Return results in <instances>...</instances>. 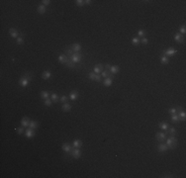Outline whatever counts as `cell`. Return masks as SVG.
<instances>
[{
    "mask_svg": "<svg viewBox=\"0 0 186 178\" xmlns=\"http://www.w3.org/2000/svg\"><path fill=\"white\" fill-rule=\"evenodd\" d=\"M41 98L43 100H46L48 98H50V93L48 91H42L41 92Z\"/></svg>",
    "mask_w": 186,
    "mask_h": 178,
    "instance_id": "obj_31",
    "label": "cell"
},
{
    "mask_svg": "<svg viewBox=\"0 0 186 178\" xmlns=\"http://www.w3.org/2000/svg\"><path fill=\"white\" fill-rule=\"evenodd\" d=\"M141 43L143 45H148L149 44V39L148 38H142L141 39Z\"/></svg>",
    "mask_w": 186,
    "mask_h": 178,
    "instance_id": "obj_44",
    "label": "cell"
},
{
    "mask_svg": "<svg viewBox=\"0 0 186 178\" xmlns=\"http://www.w3.org/2000/svg\"><path fill=\"white\" fill-rule=\"evenodd\" d=\"M174 40H175V42H176L177 44H182V43H184V37H183V35H181L180 33H176V34H175Z\"/></svg>",
    "mask_w": 186,
    "mask_h": 178,
    "instance_id": "obj_7",
    "label": "cell"
},
{
    "mask_svg": "<svg viewBox=\"0 0 186 178\" xmlns=\"http://www.w3.org/2000/svg\"><path fill=\"white\" fill-rule=\"evenodd\" d=\"M37 11H38V13H40V14H45V13L47 12V7L44 6L43 4H42V5H39L38 8H37Z\"/></svg>",
    "mask_w": 186,
    "mask_h": 178,
    "instance_id": "obj_23",
    "label": "cell"
},
{
    "mask_svg": "<svg viewBox=\"0 0 186 178\" xmlns=\"http://www.w3.org/2000/svg\"><path fill=\"white\" fill-rule=\"evenodd\" d=\"M91 3H92L91 0H85V5H89V4H91Z\"/></svg>",
    "mask_w": 186,
    "mask_h": 178,
    "instance_id": "obj_47",
    "label": "cell"
},
{
    "mask_svg": "<svg viewBox=\"0 0 186 178\" xmlns=\"http://www.w3.org/2000/svg\"><path fill=\"white\" fill-rule=\"evenodd\" d=\"M50 100L53 101L54 103H57V102H58V100H59V96L57 95V93H53L50 95Z\"/></svg>",
    "mask_w": 186,
    "mask_h": 178,
    "instance_id": "obj_28",
    "label": "cell"
},
{
    "mask_svg": "<svg viewBox=\"0 0 186 178\" xmlns=\"http://www.w3.org/2000/svg\"><path fill=\"white\" fill-rule=\"evenodd\" d=\"M38 126H39L38 122H36V121H31V122H30V125H29V128H30V129H33V130H36V129L38 128Z\"/></svg>",
    "mask_w": 186,
    "mask_h": 178,
    "instance_id": "obj_30",
    "label": "cell"
},
{
    "mask_svg": "<svg viewBox=\"0 0 186 178\" xmlns=\"http://www.w3.org/2000/svg\"><path fill=\"white\" fill-rule=\"evenodd\" d=\"M70 48L72 50H73V53H79L81 50V46L79 44H72L70 46Z\"/></svg>",
    "mask_w": 186,
    "mask_h": 178,
    "instance_id": "obj_16",
    "label": "cell"
},
{
    "mask_svg": "<svg viewBox=\"0 0 186 178\" xmlns=\"http://www.w3.org/2000/svg\"><path fill=\"white\" fill-rule=\"evenodd\" d=\"M75 4H76L77 6H79V7H82V6L85 5V0H76Z\"/></svg>",
    "mask_w": 186,
    "mask_h": 178,
    "instance_id": "obj_38",
    "label": "cell"
},
{
    "mask_svg": "<svg viewBox=\"0 0 186 178\" xmlns=\"http://www.w3.org/2000/svg\"><path fill=\"white\" fill-rule=\"evenodd\" d=\"M181 110V108L180 107H176V108H170L169 110H168V113L170 114V115H174V114H177L179 111Z\"/></svg>",
    "mask_w": 186,
    "mask_h": 178,
    "instance_id": "obj_27",
    "label": "cell"
},
{
    "mask_svg": "<svg viewBox=\"0 0 186 178\" xmlns=\"http://www.w3.org/2000/svg\"><path fill=\"white\" fill-rule=\"evenodd\" d=\"M144 35H146V31L144 30H139L138 31V36L141 38H144Z\"/></svg>",
    "mask_w": 186,
    "mask_h": 178,
    "instance_id": "obj_39",
    "label": "cell"
},
{
    "mask_svg": "<svg viewBox=\"0 0 186 178\" xmlns=\"http://www.w3.org/2000/svg\"><path fill=\"white\" fill-rule=\"evenodd\" d=\"M65 65H66L67 67H70V68H74V67H75V64H74L73 61H71L70 58H69V60L65 64Z\"/></svg>",
    "mask_w": 186,
    "mask_h": 178,
    "instance_id": "obj_35",
    "label": "cell"
},
{
    "mask_svg": "<svg viewBox=\"0 0 186 178\" xmlns=\"http://www.w3.org/2000/svg\"><path fill=\"white\" fill-rule=\"evenodd\" d=\"M165 133H166L167 135H175V134H176V130H175V128L171 127V128H168L167 131H165Z\"/></svg>",
    "mask_w": 186,
    "mask_h": 178,
    "instance_id": "obj_29",
    "label": "cell"
},
{
    "mask_svg": "<svg viewBox=\"0 0 186 178\" xmlns=\"http://www.w3.org/2000/svg\"><path fill=\"white\" fill-rule=\"evenodd\" d=\"M158 128L161 130V131H167V129L169 128V125L167 123H164V122H161L158 124Z\"/></svg>",
    "mask_w": 186,
    "mask_h": 178,
    "instance_id": "obj_20",
    "label": "cell"
},
{
    "mask_svg": "<svg viewBox=\"0 0 186 178\" xmlns=\"http://www.w3.org/2000/svg\"><path fill=\"white\" fill-rule=\"evenodd\" d=\"M17 44H18V45H23V44H24V39H23V37L17 38Z\"/></svg>",
    "mask_w": 186,
    "mask_h": 178,
    "instance_id": "obj_43",
    "label": "cell"
},
{
    "mask_svg": "<svg viewBox=\"0 0 186 178\" xmlns=\"http://www.w3.org/2000/svg\"><path fill=\"white\" fill-rule=\"evenodd\" d=\"M78 95H79V94H78V92L77 91H71V93L69 94V99L70 100H72V101H75L77 98H78Z\"/></svg>",
    "mask_w": 186,
    "mask_h": 178,
    "instance_id": "obj_21",
    "label": "cell"
},
{
    "mask_svg": "<svg viewBox=\"0 0 186 178\" xmlns=\"http://www.w3.org/2000/svg\"><path fill=\"white\" fill-rule=\"evenodd\" d=\"M163 177H173V175H166V176H163Z\"/></svg>",
    "mask_w": 186,
    "mask_h": 178,
    "instance_id": "obj_49",
    "label": "cell"
},
{
    "mask_svg": "<svg viewBox=\"0 0 186 178\" xmlns=\"http://www.w3.org/2000/svg\"><path fill=\"white\" fill-rule=\"evenodd\" d=\"M179 33L181 34V35H185V33H186V28H185V26L183 25V26H181L180 28H179Z\"/></svg>",
    "mask_w": 186,
    "mask_h": 178,
    "instance_id": "obj_41",
    "label": "cell"
},
{
    "mask_svg": "<svg viewBox=\"0 0 186 178\" xmlns=\"http://www.w3.org/2000/svg\"><path fill=\"white\" fill-rule=\"evenodd\" d=\"M157 150H158L159 152H165V151H167V150H168V148H167L166 143L160 142V143L157 145Z\"/></svg>",
    "mask_w": 186,
    "mask_h": 178,
    "instance_id": "obj_9",
    "label": "cell"
},
{
    "mask_svg": "<svg viewBox=\"0 0 186 178\" xmlns=\"http://www.w3.org/2000/svg\"><path fill=\"white\" fill-rule=\"evenodd\" d=\"M110 66H111L110 64H106V65H105V68H106L107 70H109V69H110Z\"/></svg>",
    "mask_w": 186,
    "mask_h": 178,
    "instance_id": "obj_48",
    "label": "cell"
},
{
    "mask_svg": "<svg viewBox=\"0 0 186 178\" xmlns=\"http://www.w3.org/2000/svg\"><path fill=\"white\" fill-rule=\"evenodd\" d=\"M50 76H51V72H50V70H45V71L42 73V77H43V79H45V80L50 79Z\"/></svg>",
    "mask_w": 186,
    "mask_h": 178,
    "instance_id": "obj_22",
    "label": "cell"
},
{
    "mask_svg": "<svg viewBox=\"0 0 186 178\" xmlns=\"http://www.w3.org/2000/svg\"><path fill=\"white\" fill-rule=\"evenodd\" d=\"M61 110H63L64 112H68L71 110V104L69 103H64L63 105H61Z\"/></svg>",
    "mask_w": 186,
    "mask_h": 178,
    "instance_id": "obj_17",
    "label": "cell"
},
{
    "mask_svg": "<svg viewBox=\"0 0 186 178\" xmlns=\"http://www.w3.org/2000/svg\"><path fill=\"white\" fill-rule=\"evenodd\" d=\"M31 80H32V76H31L30 73L26 72L25 74L19 79V85L25 88V87H27L29 85V83L31 82Z\"/></svg>",
    "mask_w": 186,
    "mask_h": 178,
    "instance_id": "obj_1",
    "label": "cell"
},
{
    "mask_svg": "<svg viewBox=\"0 0 186 178\" xmlns=\"http://www.w3.org/2000/svg\"><path fill=\"white\" fill-rule=\"evenodd\" d=\"M109 71H110V73H112V74L115 75V74H117V73L120 71V68H119L118 65H111Z\"/></svg>",
    "mask_w": 186,
    "mask_h": 178,
    "instance_id": "obj_15",
    "label": "cell"
},
{
    "mask_svg": "<svg viewBox=\"0 0 186 178\" xmlns=\"http://www.w3.org/2000/svg\"><path fill=\"white\" fill-rule=\"evenodd\" d=\"M72 146L73 149H80L82 146V141L80 140H74L73 142H72Z\"/></svg>",
    "mask_w": 186,
    "mask_h": 178,
    "instance_id": "obj_19",
    "label": "cell"
},
{
    "mask_svg": "<svg viewBox=\"0 0 186 178\" xmlns=\"http://www.w3.org/2000/svg\"><path fill=\"white\" fill-rule=\"evenodd\" d=\"M61 150H63L64 152H70L71 151V146H70V144L69 143H67V142H64V144H63V146H61Z\"/></svg>",
    "mask_w": 186,
    "mask_h": 178,
    "instance_id": "obj_18",
    "label": "cell"
},
{
    "mask_svg": "<svg viewBox=\"0 0 186 178\" xmlns=\"http://www.w3.org/2000/svg\"><path fill=\"white\" fill-rule=\"evenodd\" d=\"M95 75H96V73H94V72H89L88 77H89L90 80H93V81H94V80H95Z\"/></svg>",
    "mask_w": 186,
    "mask_h": 178,
    "instance_id": "obj_42",
    "label": "cell"
},
{
    "mask_svg": "<svg viewBox=\"0 0 186 178\" xmlns=\"http://www.w3.org/2000/svg\"><path fill=\"white\" fill-rule=\"evenodd\" d=\"M74 53H73V50H71V48H66L65 50H64V55H66L68 57H70V56H72Z\"/></svg>",
    "mask_w": 186,
    "mask_h": 178,
    "instance_id": "obj_33",
    "label": "cell"
},
{
    "mask_svg": "<svg viewBox=\"0 0 186 178\" xmlns=\"http://www.w3.org/2000/svg\"><path fill=\"white\" fill-rule=\"evenodd\" d=\"M167 138V134L166 133H162V132H159V133H157L156 134V139L159 142H163Z\"/></svg>",
    "mask_w": 186,
    "mask_h": 178,
    "instance_id": "obj_4",
    "label": "cell"
},
{
    "mask_svg": "<svg viewBox=\"0 0 186 178\" xmlns=\"http://www.w3.org/2000/svg\"><path fill=\"white\" fill-rule=\"evenodd\" d=\"M101 79H102L101 74H96V75H95V80H94V81H96V82H100V81H101Z\"/></svg>",
    "mask_w": 186,
    "mask_h": 178,
    "instance_id": "obj_46",
    "label": "cell"
},
{
    "mask_svg": "<svg viewBox=\"0 0 186 178\" xmlns=\"http://www.w3.org/2000/svg\"><path fill=\"white\" fill-rule=\"evenodd\" d=\"M132 44L135 45V46H138L141 44V39L140 38H133L132 39Z\"/></svg>",
    "mask_w": 186,
    "mask_h": 178,
    "instance_id": "obj_34",
    "label": "cell"
},
{
    "mask_svg": "<svg viewBox=\"0 0 186 178\" xmlns=\"http://www.w3.org/2000/svg\"><path fill=\"white\" fill-rule=\"evenodd\" d=\"M25 135H26V138H27V139H32V138H34V135H35V130H33V129H28V130L26 131Z\"/></svg>",
    "mask_w": 186,
    "mask_h": 178,
    "instance_id": "obj_14",
    "label": "cell"
},
{
    "mask_svg": "<svg viewBox=\"0 0 186 178\" xmlns=\"http://www.w3.org/2000/svg\"><path fill=\"white\" fill-rule=\"evenodd\" d=\"M69 60V57L66 56V55H60V56H58V61L60 62V64H65L66 62Z\"/></svg>",
    "mask_w": 186,
    "mask_h": 178,
    "instance_id": "obj_8",
    "label": "cell"
},
{
    "mask_svg": "<svg viewBox=\"0 0 186 178\" xmlns=\"http://www.w3.org/2000/svg\"><path fill=\"white\" fill-rule=\"evenodd\" d=\"M41 2L43 3V5H44V6H48V5H50V0H42Z\"/></svg>",
    "mask_w": 186,
    "mask_h": 178,
    "instance_id": "obj_45",
    "label": "cell"
},
{
    "mask_svg": "<svg viewBox=\"0 0 186 178\" xmlns=\"http://www.w3.org/2000/svg\"><path fill=\"white\" fill-rule=\"evenodd\" d=\"M72 157L75 158V159H78L80 156H81V150L79 149H73V150H71L70 152H68Z\"/></svg>",
    "mask_w": 186,
    "mask_h": 178,
    "instance_id": "obj_5",
    "label": "cell"
},
{
    "mask_svg": "<svg viewBox=\"0 0 186 178\" xmlns=\"http://www.w3.org/2000/svg\"><path fill=\"white\" fill-rule=\"evenodd\" d=\"M176 53H177V50H175V49H173V48H168L166 50L164 51L163 55H165L167 57H172Z\"/></svg>",
    "mask_w": 186,
    "mask_h": 178,
    "instance_id": "obj_6",
    "label": "cell"
},
{
    "mask_svg": "<svg viewBox=\"0 0 186 178\" xmlns=\"http://www.w3.org/2000/svg\"><path fill=\"white\" fill-rule=\"evenodd\" d=\"M15 130H16L18 135H22L24 133V127H19V128H16Z\"/></svg>",
    "mask_w": 186,
    "mask_h": 178,
    "instance_id": "obj_40",
    "label": "cell"
},
{
    "mask_svg": "<svg viewBox=\"0 0 186 178\" xmlns=\"http://www.w3.org/2000/svg\"><path fill=\"white\" fill-rule=\"evenodd\" d=\"M30 122H31V120L28 117H23L21 119V126H22V127H24V128H27V127H29Z\"/></svg>",
    "mask_w": 186,
    "mask_h": 178,
    "instance_id": "obj_12",
    "label": "cell"
},
{
    "mask_svg": "<svg viewBox=\"0 0 186 178\" xmlns=\"http://www.w3.org/2000/svg\"><path fill=\"white\" fill-rule=\"evenodd\" d=\"M160 61H161L162 64H167L168 62H169V57H167L165 55H162V56L160 57Z\"/></svg>",
    "mask_w": 186,
    "mask_h": 178,
    "instance_id": "obj_26",
    "label": "cell"
},
{
    "mask_svg": "<svg viewBox=\"0 0 186 178\" xmlns=\"http://www.w3.org/2000/svg\"><path fill=\"white\" fill-rule=\"evenodd\" d=\"M9 34H10V37L13 38V39L19 38V32H18L16 29H14V28H11V29L9 30Z\"/></svg>",
    "mask_w": 186,
    "mask_h": 178,
    "instance_id": "obj_10",
    "label": "cell"
},
{
    "mask_svg": "<svg viewBox=\"0 0 186 178\" xmlns=\"http://www.w3.org/2000/svg\"><path fill=\"white\" fill-rule=\"evenodd\" d=\"M103 68H104V66H103V64H96V65H95L94 69H93V72H94V73H96V74H100V73L103 71Z\"/></svg>",
    "mask_w": 186,
    "mask_h": 178,
    "instance_id": "obj_11",
    "label": "cell"
},
{
    "mask_svg": "<svg viewBox=\"0 0 186 178\" xmlns=\"http://www.w3.org/2000/svg\"><path fill=\"white\" fill-rule=\"evenodd\" d=\"M101 76H102V77H104V78L111 77V78L114 79V74H112V73H110V71H109V70H107V69L103 70V71L101 72Z\"/></svg>",
    "mask_w": 186,
    "mask_h": 178,
    "instance_id": "obj_13",
    "label": "cell"
},
{
    "mask_svg": "<svg viewBox=\"0 0 186 178\" xmlns=\"http://www.w3.org/2000/svg\"><path fill=\"white\" fill-rule=\"evenodd\" d=\"M69 58L71 61H73L74 64H78V62H80L82 59V55L80 53H74L72 56L69 57Z\"/></svg>",
    "mask_w": 186,
    "mask_h": 178,
    "instance_id": "obj_3",
    "label": "cell"
},
{
    "mask_svg": "<svg viewBox=\"0 0 186 178\" xmlns=\"http://www.w3.org/2000/svg\"><path fill=\"white\" fill-rule=\"evenodd\" d=\"M51 103H53V101L50 100V98H48V99L44 100V104H45V106H47V107H50Z\"/></svg>",
    "mask_w": 186,
    "mask_h": 178,
    "instance_id": "obj_37",
    "label": "cell"
},
{
    "mask_svg": "<svg viewBox=\"0 0 186 178\" xmlns=\"http://www.w3.org/2000/svg\"><path fill=\"white\" fill-rule=\"evenodd\" d=\"M177 115H178L179 120H181V121H185V119H186V113H185V111H184V110H180V111L177 113Z\"/></svg>",
    "mask_w": 186,
    "mask_h": 178,
    "instance_id": "obj_25",
    "label": "cell"
},
{
    "mask_svg": "<svg viewBox=\"0 0 186 178\" xmlns=\"http://www.w3.org/2000/svg\"><path fill=\"white\" fill-rule=\"evenodd\" d=\"M112 82H113V78L107 77L104 79V81H103V84H104V86H106V87H109L112 85Z\"/></svg>",
    "mask_w": 186,
    "mask_h": 178,
    "instance_id": "obj_24",
    "label": "cell"
},
{
    "mask_svg": "<svg viewBox=\"0 0 186 178\" xmlns=\"http://www.w3.org/2000/svg\"><path fill=\"white\" fill-rule=\"evenodd\" d=\"M165 143H166L168 150H173V149H175L177 146V140H176V138H175L174 135H170L168 139L166 138V142H165Z\"/></svg>",
    "mask_w": 186,
    "mask_h": 178,
    "instance_id": "obj_2",
    "label": "cell"
},
{
    "mask_svg": "<svg viewBox=\"0 0 186 178\" xmlns=\"http://www.w3.org/2000/svg\"><path fill=\"white\" fill-rule=\"evenodd\" d=\"M170 120H171V122L172 123H178L179 122V118H178V115L177 114H174V115H171L170 116Z\"/></svg>",
    "mask_w": 186,
    "mask_h": 178,
    "instance_id": "obj_32",
    "label": "cell"
},
{
    "mask_svg": "<svg viewBox=\"0 0 186 178\" xmlns=\"http://www.w3.org/2000/svg\"><path fill=\"white\" fill-rule=\"evenodd\" d=\"M68 99H69V97L66 96V95H63L61 97H59V101H60L61 103H66V102L68 101Z\"/></svg>",
    "mask_w": 186,
    "mask_h": 178,
    "instance_id": "obj_36",
    "label": "cell"
}]
</instances>
